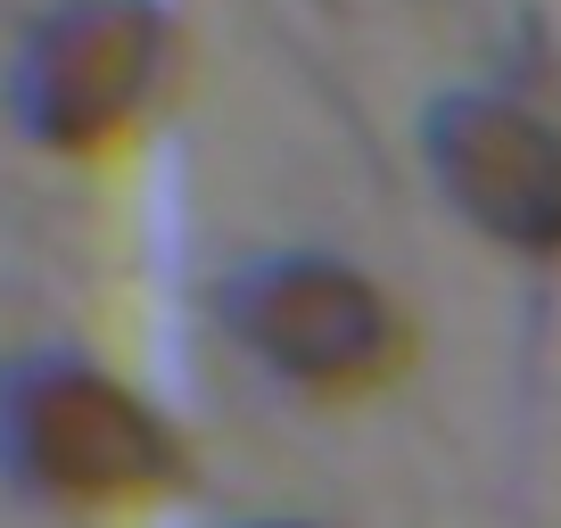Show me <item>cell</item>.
Returning <instances> with one entry per match:
<instances>
[{
	"label": "cell",
	"instance_id": "7a4b0ae2",
	"mask_svg": "<svg viewBox=\"0 0 561 528\" xmlns=\"http://www.w3.org/2000/svg\"><path fill=\"white\" fill-rule=\"evenodd\" d=\"M182 25L165 0H58L9 67V116L42 158H133L182 91Z\"/></svg>",
	"mask_w": 561,
	"mask_h": 528
},
{
	"label": "cell",
	"instance_id": "6da1fadb",
	"mask_svg": "<svg viewBox=\"0 0 561 528\" xmlns=\"http://www.w3.org/2000/svg\"><path fill=\"white\" fill-rule=\"evenodd\" d=\"M0 479L50 512L124 520L191 495L198 446L140 380L42 347L0 371Z\"/></svg>",
	"mask_w": 561,
	"mask_h": 528
},
{
	"label": "cell",
	"instance_id": "277c9868",
	"mask_svg": "<svg viewBox=\"0 0 561 528\" xmlns=\"http://www.w3.org/2000/svg\"><path fill=\"white\" fill-rule=\"evenodd\" d=\"M430 174L479 240L561 264V124L512 91H455L430 107Z\"/></svg>",
	"mask_w": 561,
	"mask_h": 528
},
{
	"label": "cell",
	"instance_id": "3957f363",
	"mask_svg": "<svg viewBox=\"0 0 561 528\" xmlns=\"http://www.w3.org/2000/svg\"><path fill=\"white\" fill-rule=\"evenodd\" d=\"M231 347L256 371H273L280 388H298L314 405H364L413 371V314L388 282H371L347 256H248L224 289H215Z\"/></svg>",
	"mask_w": 561,
	"mask_h": 528
},
{
	"label": "cell",
	"instance_id": "5b68a950",
	"mask_svg": "<svg viewBox=\"0 0 561 528\" xmlns=\"http://www.w3.org/2000/svg\"><path fill=\"white\" fill-rule=\"evenodd\" d=\"M240 528H306V520H240Z\"/></svg>",
	"mask_w": 561,
	"mask_h": 528
}]
</instances>
